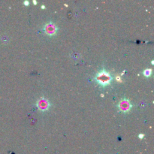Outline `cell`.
Segmentation results:
<instances>
[{
    "label": "cell",
    "mask_w": 154,
    "mask_h": 154,
    "mask_svg": "<svg viewBox=\"0 0 154 154\" xmlns=\"http://www.w3.org/2000/svg\"><path fill=\"white\" fill-rule=\"evenodd\" d=\"M151 72H152L151 69H147V70H145L144 72V75H145L146 77H150V75H151V73H152Z\"/></svg>",
    "instance_id": "5"
},
{
    "label": "cell",
    "mask_w": 154,
    "mask_h": 154,
    "mask_svg": "<svg viewBox=\"0 0 154 154\" xmlns=\"http://www.w3.org/2000/svg\"><path fill=\"white\" fill-rule=\"evenodd\" d=\"M45 31L49 35L52 36L55 35L57 32V28L56 25L53 23H49L46 24L45 26Z\"/></svg>",
    "instance_id": "2"
},
{
    "label": "cell",
    "mask_w": 154,
    "mask_h": 154,
    "mask_svg": "<svg viewBox=\"0 0 154 154\" xmlns=\"http://www.w3.org/2000/svg\"><path fill=\"white\" fill-rule=\"evenodd\" d=\"M33 3H34L35 5H36V4H37V2H36V1H33Z\"/></svg>",
    "instance_id": "8"
},
{
    "label": "cell",
    "mask_w": 154,
    "mask_h": 154,
    "mask_svg": "<svg viewBox=\"0 0 154 154\" xmlns=\"http://www.w3.org/2000/svg\"><path fill=\"white\" fill-rule=\"evenodd\" d=\"M37 105H38V108L39 109L42 110V111H45V110H47L48 108H49L50 105H49V102H48L46 99H42L38 102Z\"/></svg>",
    "instance_id": "4"
},
{
    "label": "cell",
    "mask_w": 154,
    "mask_h": 154,
    "mask_svg": "<svg viewBox=\"0 0 154 154\" xmlns=\"http://www.w3.org/2000/svg\"><path fill=\"white\" fill-rule=\"evenodd\" d=\"M96 80L100 85L107 86L109 85L112 78H111V75H110V74L108 72L103 70L97 74V75L96 77Z\"/></svg>",
    "instance_id": "1"
},
{
    "label": "cell",
    "mask_w": 154,
    "mask_h": 154,
    "mask_svg": "<svg viewBox=\"0 0 154 154\" xmlns=\"http://www.w3.org/2000/svg\"><path fill=\"white\" fill-rule=\"evenodd\" d=\"M29 2L28 1L24 2V5H29Z\"/></svg>",
    "instance_id": "7"
},
{
    "label": "cell",
    "mask_w": 154,
    "mask_h": 154,
    "mask_svg": "<svg viewBox=\"0 0 154 154\" xmlns=\"http://www.w3.org/2000/svg\"><path fill=\"white\" fill-rule=\"evenodd\" d=\"M139 138H140V139H142V138H144V135H142V134H140Z\"/></svg>",
    "instance_id": "6"
},
{
    "label": "cell",
    "mask_w": 154,
    "mask_h": 154,
    "mask_svg": "<svg viewBox=\"0 0 154 154\" xmlns=\"http://www.w3.org/2000/svg\"><path fill=\"white\" fill-rule=\"evenodd\" d=\"M131 104L129 103V101L127 100H123L120 102L119 104V108H120V111H122L123 112H127L129 110L131 109Z\"/></svg>",
    "instance_id": "3"
}]
</instances>
